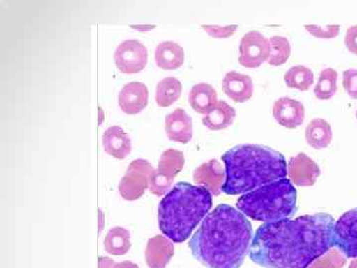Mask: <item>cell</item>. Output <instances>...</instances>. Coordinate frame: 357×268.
Returning a JSON list of instances; mask_svg holds the SVG:
<instances>
[{"label": "cell", "instance_id": "30bf717a", "mask_svg": "<svg viewBox=\"0 0 357 268\" xmlns=\"http://www.w3.org/2000/svg\"><path fill=\"white\" fill-rule=\"evenodd\" d=\"M333 246L347 258H357V207L344 213L335 223Z\"/></svg>", "mask_w": 357, "mask_h": 268}, {"label": "cell", "instance_id": "484cf974", "mask_svg": "<svg viewBox=\"0 0 357 268\" xmlns=\"http://www.w3.org/2000/svg\"><path fill=\"white\" fill-rule=\"evenodd\" d=\"M337 72L332 68L321 70L319 81L314 89L317 98L321 100H330L337 91Z\"/></svg>", "mask_w": 357, "mask_h": 268}, {"label": "cell", "instance_id": "9a60e30c", "mask_svg": "<svg viewBox=\"0 0 357 268\" xmlns=\"http://www.w3.org/2000/svg\"><path fill=\"white\" fill-rule=\"evenodd\" d=\"M222 89L234 102L245 103L252 98L253 81L248 75L231 70L223 77Z\"/></svg>", "mask_w": 357, "mask_h": 268}, {"label": "cell", "instance_id": "5b68a950", "mask_svg": "<svg viewBox=\"0 0 357 268\" xmlns=\"http://www.w3.org/2000/svg\"><path fill=\"white\" fill-rule=\"evenodd\" d=\"M236 207L244 216L258 222H278L297 210V190L290 179H281L245 193L237 200Z\"/></svg>", "mask_w": 357, "mask_h": 268}, {"label": "cell", "instance_id": "d4e9b609", "mask_svg": "<svg viewBox=\"0 0 357 268\" xmlns=\"http://www.w3.org/2000/svg\"><path fill=\"white\" fill-rule=\"evenodd\" d=\"M284 81L288 88L306 91L314 84V73L305 66H295L286 73Z\"/></svg>", "mask_w": 357, "mask_h": 268}, {"label": "cell", "instance_id": "5bb4252c", "mask_svg": "<svg viewBox=\"0 0 357 268\" xmlns=\"http://www.w3.org/2000/svg\"><path fill=\"white\" fill-rule=\"evenodd\" d=\"M148 96V89L144 84L140 82H131L123 86L119 91V107L126 114H139L146 107Z\"/></svg>", "mask_w": 357, "mask_h": 268}, {"label": "cell", "instance_id": "6da1fadb", "mask_svg": "<svg viewBox=\"0 0 357 268\" xmlns=\"http://www.w3.org/2000/svg\"><path fill=\"white\" fill-rule=\"evenodd\" d=\"M335 220L326 213L266 223L252 239L249 258L265 268H309L333 246Z\"/></svg>", "mask_w": 357, "mask_h": 268}, {"label": "cell", "instance_id": "d590c367", "mask_svg": "<svg viewBox=\"0 0 357 268\" xmlns=\"http://www.w3.org/2000/svg\"><path fill=\"white\" fill-rule=\"evenodd\" d=\"M356 121H357V110H356Z\"/></svg>", "mask_w": 357, "mask_h": 268}, {"label": "cell", "instance_id": "52a82bcc", "mask_svg": "<svg viewBox=\"0 0 357 268\" xmlns=\"http://www.w3.org/2000/svg\"><path fill=\"white\" fill-rule=\"evenodd\" d=\"M154 168L145 159H136L129 164L126 175L119 183V190L126 201H135L144 195L149 187L150 176Z\"/></svg>", "mask_w": 357, "mask_h": 268}, {"label": "cell", "instance_id": "cb8c5ba5", "mask_svg": "<svg viewBox=\"0 0 357 268\" xmlns=\"http://www.w3.org/2000/svg\"><path fill=\"white\" fill-rule=\"evenodd\" d=\"M182 84L173 77H165L157 84L156 103L159 107H167L177 102L182 94Z\"/></svg>", "mask_w": 357, "mask_h": 268}, {"label": "cell", "instance_id": "ba28073f", "mask_svg": "<svg viewBox=\"0 0 357 268\" xmlns=\"http://www.w3.org/2000/svg\"><path fill=\"white\" fill-rule=\"evenodd\" d=\"M271 55L269 40L258 31L246 33L239 45V63L250 69L260 67Z\"/></svg>", "mask_w": 357, "mask_h": 268}, {"label": "cell", "instance_id": "1f68e13d", "mask_svg": "<svg viewBox=\"0 0 357 268\" xmlns=\"http://www.w3.org/2000/svg\"><path fill=\"white\" fill-rule=\"evenodd\" d=\"M98 268H139V267L136 263L128 262V260L117 263L107 256H100L98 258Z\"/></svg>", "mask_w": 357, "mask_h": 268}, {"label": "cell", "instance_id": "d6a6232c", "mask_svg": "<svg viewBox=\"0 0 357 268\" xmlns=\"http://www.w3.org/2000/svg\"><path fill=\"white\" fill-rule=\"evenodd\" d=\"M344 44L347 50L357 56V25L351 26L347 29Z\"/></svg>", "mask_w": 357, "mask_h": 268}, {"label": "cell", "instance_id": "3957f363", "mask_svg": "<svg viewBox=\"0 0 357 268\" xmlns=\"http://www.w3.org/2000/svg\"><path fill=\"white\" fill-rule=\"evenodd\" d=\"M222 159L225 169L222 192L227 195H243L288 175L285 157L262 145H238Z\"/></svg>", "mask_w": 357, "mask_h": 268}, {"label": "cell", "instance_id": "ffe728a7", "mask_svg": "<svg viewBox=\"0 0 357 268\" xmlns=\"http://www.w3.org/2000/svg\"><path fill=\"white\" fill-rule=\"evenodd\" d=\"M189 103L195 112L206 114L218 103L217 91L210 84H196L190 91Z\"/></svg>", "mask_w": 357, "mask_h": 268}, {"label": "cell", "instance_id": "4316f807", "mask_svg": "<svg viewBox=\"0 0 357 268\" xmlns=\"http://www.w3.org/2000/svg\"><path fill=\"white\" fill-rule=\"evenodd\" d=\"M271 44V55L267 63L271 66H281L287 62L291 55L290 42L285 37L273 36L269 40Z\"/></svg>", "mask_w": 357, "mask_h": 268}, {"label": "cell", "instance_id": "7a4b0ae2", "mask_svg": "<svg viewBox=\"0 0 357 268\" xmlns=\"http://www.w3.org/2000/svg\"><path fill=\"white\" fill-rule=\"evenodd\" d=\"M252 239V225L246 216L222 204L204 218L189 248L206 268H241Z\"/></svg>", "mask_w": 357, "mask_h": 268}, {"label": "cell", "instance_id": "2e32d148", "mask_svg": "<svg viewBox=\"0 0 357 268\" xmlns=\"http://www.w3.org/2000/svg\"><path fill=\"white\" fill-rule=\"evenodd\" d=\"M165 131L169 140L187 144L192 137V121L182 109H176L166 117Z\"/></svg>", "mask_w": 357, "mask_h": 268}, {"label": "cell", "instance_id": "836d02e7", "mask_svg": "<svg viewBox=\"0 0 357 268\" xmlns=\"http://www.w3.org/2000/svg\"><path fill=\"white\" fill-rule=\"evenodd\" d=\"M132 27L136 29H152L155 26H132Z\"/></svg>", "mask_w": 357, "mask_h": 268}, {"label": "cell", "instance_id": "4fadbf2b", "mask_svg": "<svg viewBox=\"0 0 357 268\" xmlns=\"http://www.w3.org/2000/svg\"><path fill=\"white\" fill-rule=\"evenodd\" d=\"M275 121L289 129L297 128L305 121V107L302 103L290 98H281L273 105Z\"/></svg>", "mask_w": 357, "mask_h": 268}, {"label": "cell", "instance_id": "f1b7e54d", "mask_svg": "<svg viewBox=\"0 0 357 268\" xmlns=\"http://www.w3.org/2000/svg\"><path fill=\"white\" fill-rule=\"evenodd\" d=\"M307 32L312 36L319 39H333L338 36L340 31V25H306L305 26Z\"/></svg>", "mask_w": 357, "mask_h": 268}, {"label": "cell", "instance_id": "e575fe53", "mask_svg": "<svg viewBox=\"0 0 357 268\" xmlns=\"http://www.w3.org/2000/svg\"><path fill=\"white\" fill-rule=\"evenodd\" d=\"M349 268H357V258H354V260H352Z\"/></svg>", "mask_w": 357, "mask_h": 268}, {"label": "cell", "instance_id": "83f0119b", "mask_svg": "<svg viewBox=\"0 0 357 268\" xmlns=\"http://www.w3.org/2000/svg\"><path fill=\"white\" fill-rule=\"evenodd\" d=\"M345 265L347 256L340 249L333 248L314 260L309 268H344Z\"/></svg>", "mask_w": 357, "mask_h": 268}, {"label": "cell", "instance_id": "7402d4cb", "mask_svg": "<svg viewBox=\"0 0 357 268\" xmlns=\"http://www.w3.org/2000/svg\"><path fill=\"white\" fill-rule=\"evenodd\" d=\"M306 140L314 149H324L330 145L333 140L332 126L323 119H314L307 126Z\"/></svg>", "mask_w": 357, "mask_h": 268}, {"label": "cell", "instance_id": "8fae6325", "mask_svg": "<svg viewBox=\"0 0 357 268\" xmlns=\"http://www.w3.org/2000/svg\"><path fill=\"white\" fill-rule=\"evenodd\" d=\"M287 172L293 184L310 187L316 184L321 175V169L314 160L302 152L289 160Z\"/></svg>", "mask_w": 357, "mask_h": 268}, {"label": "cell", "instance_id": "44dd1931", "mask_svg": "<svg viewBox=\"0 0 357 268\" xmlns=\"http://www.w3.org/2000/svg\"><path fill=\"white\" fill-rule=\"evenodd\" d=\"M236 117V110L231 105L225 100H218L217 105L204 115L203 124L211 131H222L231 126Z\"/></svg>", "mask_w": 357, "mask_h": 268}, {"label": "cell", "instance_id": "ac0fdd59", "mask_svg": "<svg viewBox=\"0 0 357 268\" xmlns=\"http://www.w3.org/2000/svg\"><path fill=\"white\" fill-rule=\"evenodd\" d=\"M105 152L116 159H124L131 152V140L121 126H110L102 136Z\"/></svg>", "mask_w": 357, "mask_h": 268}, {"label": "cell", "instance_id": "277c9868", "mask_svg": "<svg viewBox=\"0 0 357 268\" xmlns=\"http://www.w3.org/2000/svg\"><path fill=\"white\" fill-rule=\"evenodd\" d=\"M211 207L213 197L208 189L189 183H178L160 202V230L173 243H184L208 216Z\"/></svg>", "mask_w": 357, "mask_h": 268}, {"label": "cell", "instance_id": "8992f818", "mask_svg": "<svg viewBox=\"0 0 357 268\" xmlns=\"http://www.w3.org/2000/svg\"><path fill=\"white\" fill-rule=\"evenodd\" d=\"M184 165L185 156L182 151L173 148L165 150L160 157L158 168L154 169L150 176V192L158 197L164 196Z\"/></svg>", "mask_w": 357, "mask_h": 268}, {"label": "cell", "instance_id": "4dcf8cb0", "mask_svg": "<svg viewBox=\"0 0 357 268\" xmlns=\"http://www.w3.org/2000/svg\"><path fill=\"white\" fill-rule=\"evenodd\" d=\"M342 86L347 95L354 100H357V70H344L342 75Z\"/></svg>", "mask_w": 357, "mask_h": 268}, {"label": "cell", "instance_id": "603a6c76", "mask_svg": "<svg viewBox=\"0 0 357 268\" xmlns=\"http://www.w3.org/2000/svg\"><path fill=\"white\" fill-rule=\"evenodd\" d=\"M105 249L107 253L121 256L126 255L131 248L130 232L121 227H114L109 230L105 239Z\"/></svg>", "mask_w": 357, "mask_h": 268}, {"label": "cell", "instance_id": "9c48e42d", "mask_svg": "<svg viewBox=\"0 0 357 268\" xmlns=\"http://www.w3.org/2000/svg\"><path fill=\"white\" fill-rule=\"evenodd\" d=\"M114 62L117 69L124 74H137L147 65L146 47L138 40H124L114 52Z\"/></svg>", "mask_w": 357, "mask_h": 268}, {"label": "cell", "instance_id": "e0dca14e", "mask_svg": "<svg viewBox=\"0 0 357 268\" xmlns=\"http://www.w3.org/2000/svg\"><path fill=\"white\" fill-rule=\"evenodd\" d=\"M174 244L171 239L163 236H156L148 239L145 258L149 268H166L173 258Z\"/></svg>", "mask_w": 357, "mask_h": 268}, {"label": "cell", "instance_id": "d6986e66", "mask_svg": "<svg viewBox=\"0 0 357 268\" xmlns=\"http://www.w3.org/2000/svg\"><path fill=\"white\" fill-rule=\"evenodd\" d=\"M155 61H156L157 66L161 69L177 70L184 64V49L175 42H162L155 50Z\"/></svg>", "mask_w": 357, "mask_h": 268}, {"label": "cell", "instance_id": "f546056e", "mask_svg": "<svg viewBox=\"0 0 357 268\" xmlns=\"http://www.w3.org/2000/svg\"><path fill=\"white\" fill-rule=\"evenodd\" d=\"M202 28L213 38L225 39L229 38V37L232 36L236 33L237 25H203Z\"/></svg>", "mask_w": 357, "mask_h": 268}, {"label": "cell", "instance_id": "7c38bea8", "mask_svg": "<svg viewBox=\"0 0 357 268\" xmlns=\"http://www.w3.org/2000/svg\"><path fill=\"white\" fill-rule=\"evenodd\" d=\"M194 181L197 185L208 189L211 195L218 196L222 192L225 169L217 159H211L197 167L194 171Z\"/></svg>", "mask_w": 357, "mask_h": 268}]
</instances>
